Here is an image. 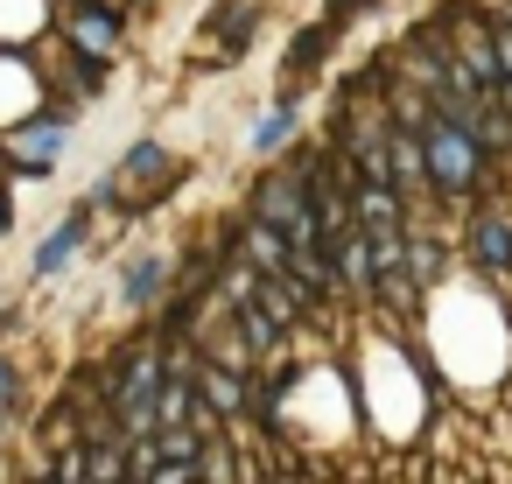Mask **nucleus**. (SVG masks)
Listing matches in <instances>:
<instances>
[{
    "mask_svg": "<svg viewBox=\"0 0 512 484\" xmlns=\"http://www.w3.org/2000/svg\"><path fill=\"white\" fill-rule=\"evenodd\" d=\"M316 155H323V148H295L288 162H274V169L253 176V190H246V218L267 225V232H281L288 246H323L316 204H309V169H316Z\"/></svg>",
    "mask_w": 512,
    "mask_h": 484,
    "instance_id": "obj_1",
    "label": "nucleus"
},
{
    "mask_svg": "<svg viewBox=\"0 0 512 484\" xmlns=\"http://www.w3.org/2000/svg\"><path fill=\"white\" fill-rule=\"evenodd\" d=\"M414 141H421V176H428V190H435L442 204H470V197L491 190V162H484V148H477L463 127L428 120Z\"/></svg>",
    "mask_w": 512,
    "mask_h": 484,
    "instance_id": "obj_2",
    "label": "nucleus"
},
{
    "mask_svg": "<svg viewBox=\"0 0 512 484\" xmlns=\"http://www.w3.org/2000/svg\"><path fill=\"white\" fill-rule=\"evenodd\" d=\"M71 106L64 99H50L43 113H29L22 127H8V134H0V162H15L22 176H50L57 169V155H64V141H71Z\"/></svg>",
    "mask_w": 512,
    "mask_h": 484,
    "instance_id": "obj_3",
    "label": "nucleus"
},
{
    "mask_svg": "<svg viewBox=\"0 0 512 484\" xmlns=\"http://www.w3.org/2000/svg\"><path fill=\"white\" fill-rule=\"evenodd\" d=\"M169 183H176L169 148H162V141H134V148L120 155V169L106 176V197H113V204H127V211H148Z\"/></svg>",
    "mask_w": 512,
    "mask_h": 484,
    "instance_id": "obj_4",
    "label": "nucleus"
},
{
    "mask_svg": "<svg viewBox=\"0 0 512 484\" xmlns=\"http://www.w3.org/2000/svg\"><path fill=\"white\" fill-rule=\"evenodd\" d=\"M64 43L85 57V64H113V50H120V15L113 8H99V0H64Z\"/></svg>",
    "mask_w": 512,
    "mask_h": 484,
    "instance_id": "obj_5",
    "label": "nucleus"
},
{
    "mask_svg": "<svg viewBox=\"0 0 512 484\" xmlns=\"http://www.w3.org/2000/svg\"><path fill=\"white\" fill-rule=\"evenodd\" d=\"M253 29H260V0H225L211 15V29H204V64H239Z\"/></svg>",
    "mask_w": 512,
    "mask_h": 484,
    "instance_id": "obj_6",
    "label": "nucleus"
},
{
    "mask_svg": "<svg viewBox=\"0 0 512 484\" xmlns=\"http://www.w3.org/2000/svg\"><path fill=\"white\" fill-rule=\"evenodd\" d=\"M463 253H470L484 274H512V211H470Z\"/></svg>",
    "mask_w": 512,
    "mask_h": 484,
    "instance_id": "obj_7",
    "label": "nucleus"
},
{
    "mask_svg": "<svg viewBox=\"0 0 512 484\" xmlns=\"http://www.w3.org/2000/svg\"><path fill=\"white\" fill-rule=\"evenodd\" d=\"M190 393H197V407H204L211 421H239V414H246V379L225 372V365H211V358H197Z\"/></svg>",
    "mask_w": 512,
    "mask_h": 484,
    "instance_id": "obj_8",
    "label": "nucleus"
},
{
    "mask_svg": "<svg viewBox=\"0 0 512 484\" xmlns=\"http://www.w3.org/2000/svg\"><path fill=\"white\" fill-rule=\"evenodd\" d=\"M323 253H330V274H337V288H351V295H379V267H372V246H365L358 232L330 239Z\"/></svg>",
    "mask_w": 512,
    "mask_h": 484,
    "instance_id": "obj_9",
    "label": "nucleus"
},
{
    "mask_svg": "<svg viewBox=\"0 0 512 484\" xmlns=\"http://www.w3.org/2000/svg\"><path fill=\"white\" fill-rule=\"evenodd\" d=\"M162 295H169V260H162V253L127 260V274H120V302H127V309H155Z\"/></svg>",
    "mask_w": 512,
    "mask_h": 484,
    "instance_id": "obj_10",
    "label": "nucleus"
},
{
    "mask_svg": "<svg viewBox=\"0 0 512 484\" xmlns=\"http://www.w3.org/2000/svg\"><path fill=\"white\" fill-rule=\"evenodd\" d=\"M85 232H92V211L78 204V211H71V218H64V225H57V232L36 246V281H50V274H57V267H64V260L85 246Z\"/></svg>",
    "mask_w": 512,
    "mask_h": 484,
    "instance_id": "obj_11",
    "label": "nucleus"
},
{
    "mask_svg": "<svg viewBox=\"0 0 512 484\" xmlns=\"http://www.w3.org/2000/svg\"><path fill=\"white\" fill-rule=\"evenodd\" d=\"M253 309H260V316H267L274 330H295L309 302H302V295H295L288 281H253Z\"/></svg>",
    "mask_w": 512,
    "mask_h": 484,
    "instance_id": "obj_12",
    "label": "nucleus"
},
{
    "mask_svg": "<svg viewBox=\"0 0 512 484\" xmlns=\"http://www.w3.org/2000/svg\"><path fill=\"white\" fill-rule=\"evenodd\" d=\"M295 127H302V106H295V99H274V106L253 120V155H274Z\"/></svg>",
    "mask_w": 512,
    "mask_h": 484,
    "instance_id": "obj_13",
    "label": "nucleus"
},
{
    "mask_svg": "<svg viewBox=\"0 0 512 484\" xmlns=\"http://www.w3.org/2000/svg\"><path fill=\"white\" fill-rule=\"evenodd\" d=\"M491 71L512 78V22H498V15H491Z\"/></svg>",
    "mask_w": 512,
    "mask_h": 484,
    "instance_id": "obj_14",
    "label": "nucleus"
},
{
    "mask_svg": "<svg viewBox=\"0 0 512 484\" xmlns=\"http://www.w3.org/2000/svg\"><path fill=\"white\" fill-rule=\"evenodd\" d=\"M141 484H197V463H148Z\"/></svg>",
    "mask_w": 512,
    "mask_h": 484,
    "instance_id": "obj_15",
    "label": "nucleus"
},
{
    "mask_svg": "<svg viewBox=\"0 0 512 484\" xmlns=\"http://www.w3.org/2000/svg\"><path fill=\"white\" fill-rule=\"evenodd\" d=\"M57 484H85V442H71V449L57 456Z\"/></svg>",
    "mask_w": 512,
    "mask_h": 484,
    "instance_id": "obj_16",
    "label": "nucleus"
},
{
    "mask_svg": "<svg viewBox=\"0 0 512 484\" xmlns=\"http://www.w3.org/2000/svg\"><path fill=\"white\" fill-rule=\"evenodd\" d=\"M15 393H22V372H15V358H0V414L15 407Z\"/></svg>",
    "mask_w": 512,
    "mask_h": 484,
    "instance_id": "obj_17",
    "label": "nucleus"
},
{
    "mask_svg": "<svg viewBox=\"0 0 512 484\" xmlns=\"http://www.w3.org/2000/svg\"><path fill=\"white\" fill-rule=\"evenodd\" d=\"M106 8H113V15H127V8H141V0H106Z\"/></svg>",
    "mask_w": 512,
    "mask_h": 484,
    "instance_id": "obj_18",
    "label": "nucleus"
},
{
    "mask_svg": "<svg viewBox=\"0 0 512 484\" xmlns=\"http://www.w3.org/2000/svg\"><path fill=\"white\" fill-rule=\"evenodd\" d=\"M0 239H8V197H0Z\"/></svg>",
    "mask_w": 512,
    "mask_h": 484,
    "instance_id": "obj_19",
    "label": "nucleus"
},
{
    "mask_svg": "<svg viewBox=\"0 0 512 484\" xmlns=\"http://www.w3.org/2000/svg\"><path fill=\"white\" fill-rule=\"evenodd\" d=\"M0 176H8V162H0Z\"/></svg>",
    "mask_w": 512,
    "mask_h": 484,
    "instance_id": "obj_20",
    "label": "nucleus"
},
{
    "mask_svg": "<svg viewBox=\"0 0 512 484\" xmlns=\"http://www.w3.org/2000/svg\"><path fill=\"white\" fill-rule=\"evenodd\" d=\"M85 484H99V477H85Z\"/></svg>",
    "mask_w": 512,
    "mask_h": 484,
    "instance_id": "obj_21",
    "label": "nucleus"
},
{
    "mask_svg": "<svg viewBox=\"0 0 512 484\" xmlns=\"http://www.w3.org/2000/svg\"><path fill=\"white\" fill-rule=\"evenodd\" d=\"M99 8H106V0H99Z\"/></svg>",
    "mask_w": 512,
    "mask_h": 484,
    "instance_id": "obj_22",
    "label": "nucleus"
}]
</instances>
